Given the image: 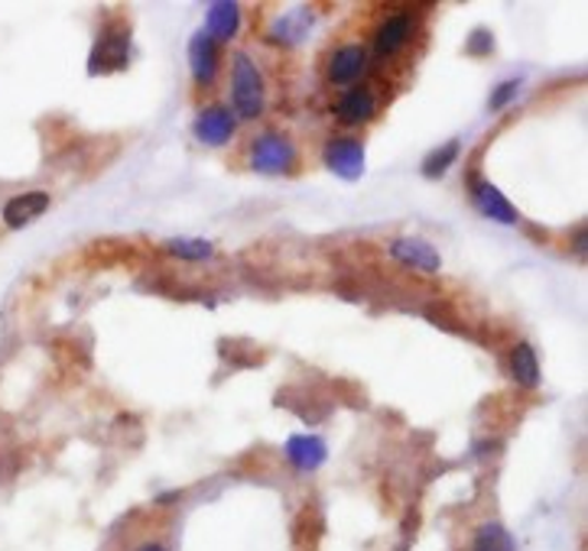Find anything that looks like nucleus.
<instances>
[{"instance_id": "obj_13", "label": "nucleus", "mask_w": 588, "mask_h": 551, "mask_svg": "<svg viewBox=\"0 0 588 551\" xmlns=\"http://www.w3.org/2000/svg\"><path fill=\"white\" fill-rule=\"evenodd\" d=\"M335 114H339V120H342V123H349V127L367 123V120L377 114V98H374V91H371V88L354 85L352 91H345V95H342V101H339Z\"/></svg>"}, {"instance_id": "obj_15", "label": "nucleus", "mask_w": 588, "mask_h": 551, "mask_svg": "<svg viewBox=\"0 0 588 551\" xmlns=\"http://www.w3.org/2000/svg\"><path fill=\"white\" fill-rule=\"evenodd\" d=\"M309 30H312V17L306 10H290V13H284V17L274 20L270 40L280 43V46H299Z\"/></svg>"}, {"instance_id": "obj_3", "label": "nucleus", "mask_w": 588, "mask_h": 551, "mask_svg": "<svg viewBox=\"0 0 588 551\" xmlns=\"http://www.w3.org/2000/svg\"><path fill=\"white\" fill-rule=\"evenodd\" d=\"M127 58H130V33L124 26H111L98 36L92 58H88V68H92V75L120 72V68H127Z\"/></svg>"}, {"instance_id": "obj_1", "label": "nucleus", "mask_w": 588, "mask_h": 551, "mask_svg": "<svg viewBox=\"0 0 588 551\" xmlns=\"http://www.w3.org/2000/svg\"><path fill=\"white\" fill-rule=\"evenodd\" d=\"M232 105L237 117L244 120L264 114V78L247 53H235L232 58Z\"/></svg>"}, {"instance_id": "obj_8", "label": "nucleus", "mask_w": 588, "mask_h": 551, "mask_svg": "<svg viewBox=\"0 0 588 551\" xmlns=\"http://www.w3.org/2000/svg\"><path fill=\"white\" fill-rule=\"evenodd\" d=\"M284 454H287V461L293 464L296 471L312 474V471H319L325 464L329 444L319 439V435H293V439H287V444H284Z\"/></svg>"}, {"instance_id": "obj_22", "label": "nucleus", "mask_w": 588, "mask_h": 551, "mask_svg": "<svg viewBox=\"0 0 588 551\" xmlns=\"http://www.w3.org/2000/svg\"><path fill=\"white\" fill-rule=\"evenodd\" d=\"M137 551H167V549H163L160 542H147V545H140V549H137Z\"/></svg>"}, {"instance_id": "obj_5", "label": "nucleus", "mask_w": 588, "mask_h": 551, "mask_svg": "<svg viewBox=\"0 0 588 551\" xmlns=\"http://www.w3.org/2000/svg\"><path fill=\"white\" fill-rule=\"evenodd\" d=\"M322 163H325L329 172H335L339 179L354 182V179H361V172H364V147H361L357 140H349V137H335V140L325 143Z\"/></svg>"}, {"instance_id": "obj_10", "label": "nucleus", "mask_w": 588, "mask_h": 551, "mask_svg": "<svg viewBox=\"0 0 588 551\" xmlns=\"http://www.w3.org/2000/svg\"><path fill=\"white\" fill-rule=\"evenodd\" d=\"M413 36V13L400 10V13H391L377 33H374V53L377 55H394L400 53Z\"/></svg>"}, {"instance_id": "obj_2", "label": "nucleus", "mask_w": 588, "mask_h": 551, "mask_svg": "<svg viewBox=\"0 0 588 551\" xmlns=\"http://www.w3.org/2000/svg\"><path fill=\"white\" fill-rule=\"evenodd\" d=\"M247 165L260 175H284L296 165V147L290 137L267 130L260 137H254L250 153H247Z\"/></svg>"}, {"instance_id": "obj_20", "label": "nucleus", "mask_w": 588, "mask_h": 551, "mask_svg": "<svg viewBox=\"0 0 588 551\" xmlns=\"http://www.w3.org/2000/svg\"><path fill=\"white\" fill-rule=\"evenodd\" d=\"M517 91H521V78H511V82L498 85V88L491 91V101H488V108H491V110L507 108V105H511V101L517 98Z\"/></svg>"}, {"instance_id": "obj_11", "label": "nucleus", "mask_w": 588, "mask_h": 551, "mask_svg": "<svg viewBox=\"0 0 588 551\" xmlns=\"http://www.w3.org/2000/svg\"><path fill=\"white\" fill-rule=\"evenodd\" d=\"M50 195L46 192H20V195H13V198H7V205H3V224L7 227H26L30 220H36L40 215H46V208H50Z\"/></svg>"}, {"instance_id": "obj_17", "label": "nucleus", "mask_w": 588, "mask_h": 551, "mask_svg": "<svg viewBox=\"0 0 588 551\" xmlns=\"http://www.w3.org/2000/svg\"><path fill=\"white\" fill-rule=\"evenodd\" d=\"M471 551H517V545L501 522H481L471 536Z\"/></svg>"}, {"instance_id": "obj_19", "label": "nucleus", "mask_w": 588, "mask_h": 551, "mask_svg": "<svg viewBox=\"0 0 588 551\" xmlns=\"http://www.w3.org/2000/svg\"><path fill=\"white\" fill-rule=\"evenodd\" d=\"M459 147H462L459 140H449L446 147H439V150H432V153H429V156L423 160V172H426L429 179H436V175H442V172H446L449 165H452V163H456V160H459Z\"/></svg>"}, {"instance_id": "obj_9", "label": "nucleus", "mask_w": 588, "mask_h": 551, "mask_svg": "<svg viewBox=\"0 0 588 551\" xmlns=\"http://www.w3.org/2000/svg\"><path fill=\"white\" fill-rule=\"evenodd\" d=\"M189 68H192V82L195 85H212L218 75V43L205 33H195L189 43Z\"/></svg>"}, {"instance_id": "obj_7", "label": "nucleus", "mask_w": 588, "mask_h": 551, "mask_svg": "<svg viewBox=\"0 0 588 551\" xmlns=\"http://www.w3.org/2000/svg\"><path fill=\"white\" fill-rule=\"evenodd\" d=\"M391 257L410 270H419V273H439L442 260H439V250L419 237H397L391 244Z\"/></svg>"}, {"instance_id": "obj_14", "label": "nucleus", "mask_w": 588, "mask_h": 551, "mask_svg": "<svg viewBox=\"0 0 588 551\" xmlns=\"http://www.w3.org/2000/svg\"><path fill=\"white\" fill-rule=\"evenodd\" d=\"M367 68V53L364 46H342L329 58V78L335 85H354Z\"/></svg>"}, {"instance_id": "obj_6", "label": "nucleus", "mask_w": 588, "mask_h": 551, "mask_svg": "<svg viewBox=\"0 0 588 551\" xmlns=\"http://www.w3.org/2000/svg\"><path fill=\"white\" fill-rule=\"evenodd\" d=\"M471 205L481 218L494 220V224H507V227L517 224V208L504 198V192L498 185H491L484 179H478L471 185Z\"/></svg>"}, {"instance_id": "obj_18", "label": "nucleus", "mask_w": 588, "mask_h": 551, "mask_svg": "<svg viewBox=\"0 0 588 551\" xmlns=\"http://www.w3.org/2000/svg\"><path fill=\"white\" fill-rule=\"evenodd\" d=\"M163 250L177 260H185V263H202V260L215 257V247L209 240H199V237H173V240L163 244Z\"/></svg>"}, {"instance_id": "obj_16", "label": "nucleus", "mask_w": 588, "mask_h": 551, "mask_svg": "<svg viewBox=\"0 0 588 551\" xmlns=\"http://www.w3.org/2000/svg\"><path fill=\"white\" fill-rule=\"evenodd\" d=\"M511 377H514V383H521L524 389L539 386V360H536V350L530 344H517L511 350Z\"/></svg>"}, {"instance_id": "obj_21", "label": "nucleus", "mask_w": 588, "mask_h": 551, "mask_svg": "<svg viewBox=\"0 0 588 551\" xmlns=\"http://www.w3.org/2000/svg\"><path fill=\"white\" fill-rule=\"evenodd\" d=\"M494 50V36L488 30H474L469 36V53L471 55H488Z\"/></svg>"}, {"instance_id": "obj_12", "label": "nucleus", "mask_w": 588, "mask_h": 551, "mask_svg": "<svg viewBox=\"0 0 588 551\" xmlns=\"http://www.w3.org/2000/svg\"><path fill=\"white\" fill-rule=\"evenodd\" d=\"M237 26H240V7L237 3H232V0L209 3V10H205V30H202L205 36L225 43V40H235Z\"/></svg>"}, {"instance_id": "obj_4", "label": "nucleus", "mask_w": 588, "mask_h": 551, "mask_svg": "<svg viewBox=\"0 0 588 551\" xmlns=\"http://www.w3.org/2000/svg\"><path fill=\"white\" fill-rule=\"evenodd\" d=\"M237 120L232 110L225 105H209V108L199 110L195 123H192V133L202 147H225L232 137H235Z\"/></svg>"}]
</instances>
